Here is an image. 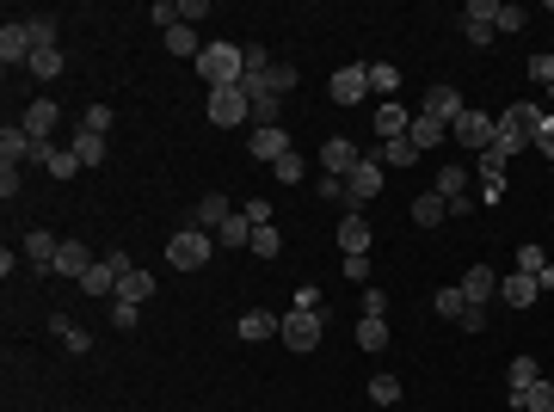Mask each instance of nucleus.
Returning <instances> with one entry per match:
<instances>
[{
	"label": "nucleus",
	"instance_id": "f8f14e48",
	"mask_svg": "<svg viewBox=\"0 0 554 412\" xmlns=\"http://www.w3.org/2000/svg\"><path fill=\"white\" fill-rule=\"evenodd\" d=\"M19 124H25V136H32V142H50V136H56V124H62V111H56L50 99H32Z\"/></svg>",
	"mask_w": 554,
	"mask_h": 412
},
{
	"label": "nucleus",
	"instance_id": "bb28decb",
	"mask_svg": "<svg viewBox=\"0 0 554 412\" xmlns=\"http://www.w3.org/2000/svg\"><path fill=\"white\" fill-rule=\"evenodd\" d=\"M216 246H253V215H246V209H235V215L216 228Z\"/></svg>",
	"mask_w": 554,
	"mask_h": 412
},
{
	"label": "nucleus",
	"instance_id": "c756f323",
	"mask_svg": "<svg viewBox=\"0 0 554 412\" xmlns=\"http://www.w3.org/2000/svg\"><path fill=\"white\" fill-rule=\"evenodd\" d=\"M376 136H382V142L407 136V111H401L394 99H382V105H376Z\"/></svg>",
	"mask_w": 554,
	"mask_h": 412
},
{
	"label": "nucleus",
	"instance_id": "09e8293b",
	"mask_svg": "<svg viewBox=\"0 0 554 412\" xmlns=\"http://www.w3.org/2000/svg\"><path fill=\"white\" fill-rule=\"evenodd\" d=\"M493 148H505V154H523L530 142H523L518 130H512V124H499V130H493Z\"/></svg>",
	"mask_w": 554,
	"mask_h": 412
},
{
	"label": "nucleus",
	"instance_id": "49530a36",
	"mask_svg": "<svg viewBox=\"0 0 554 412\" xmlns=\"http://www.w3.org/2000/svg\"><path fill=\"white\" fill-rule=\"evenodd\" d=\"M370 400H376V407H394V400H401V381H394V376H376V381H370Z\"/></svg>",
	"mask_w": 554,
	"mask_h": 412
},
{
	"label": "nucleus",
	"instance_id": "39448f33",
	"mask_svg": "<svg viewBox=\"0 0 554 412\" xmlns=\"http://www.w3.org/2000/svg\"><path fill=\"white\" fill-rule=\"evenodd\" d=\"M462 37L481 50V43H493L499 37V0H468L462 6Z\"/></svg>",
	"mask_w": 554,
	"mask_h": 412
},
{
	"label": "nucleus",
	"instance_id": "a18cd8bd",
	"mask_svg": "<svg viewBox=\"0 0 554 412\" xmlns=\"http://www.w3.org/2000/svg\"><path fill=\"white\" fill-rule=\"evenodd\" d=\"M530 381H542V363L536 357H512V388H530Z\"/></svg>",
	"mask_w": 554,
	"mask_h": 412
},
{
	"label": "nucleus",
	"instance_id": "2eb2a0df",
	"mask_svg": "<svg viewBox=\"0 0 554 412\" xmlns=\"http://www.w3.org/2000/svg\"><path fill=\"white\" fill-rule=\"evenodd\" d=\"M25 259H32L37 271H56V259H62V241H56L50 228H32V234H25Z\"/></svg>",
	"mask_w": 554,
	"mask_h": 412
},
{
	"label": "nucleus",
	"instance_id": "473e14b6",
	"mask_svg": "<svg viewBox=\"0 0 554 412\" xmlns=\"http://www.w3.org/2000/svg\"><path fill=\"white\" fill-rule=\"evenodd\" d=\"M357 344H364V351H382V344H388V320H382V314H357Z\"/></svg>",
	"mask_w": 554,
	"mask_h": 412
},
{
	"label": "nucleus",
	"instance_id": "a878e982",
	"mask_svg": "<svg viewBox=\"0 0 554 412\" xmlns=\"http://www.w3.org/2000/svg\"><path fill=\"white\" fill-rule=\"evenodd\" d=\"M444 204H462L468 197V167H438V185H431Z\"/></svg>",
	"mask_w": 554,
	"mask_h": 412
},
{
	"label": "nucleus",
	"instance_id": "e433bc0d",
	"mask_svg": "<svg viewBox=\"0 0 554 412\" xmlns=\"http://www.w3.org/2000/svg\"><path fill=\"white\" fill-rule=\"evenodd\" d=\"M25 32H32V50H56V19L32 13V19H25Z\"/></svg>",
	"mask_w": 554,
	"mask_h": 412
},
{
	"label": "nucleus",
	"instance_id": "6e6d98bb",
	"mask_svg": "<svg viewBox=\"0 0 554 412\" xmlns=\"http://www.w3.org/2000/svg\"><path fill=\"white\" fill-rule=\"evenodd\" d=\"M530 148H542V154H549V160H554V111H549V117H542V130H536V142H530Z\"/></svg>",
	"mask_w": 554,
	"mask_h": 412
},
{
	"label": "nucleus",
	"instance_id": "412c9836",
	"mask_svg": "<svg viewBox=\"0 0 554 412\" xmlns=\"http://www.w3.org/2000/svg\"><path fill=\"white\" fill-rule=\"evenodd\" d=\"M93 265H99V259H93V252H87L80 241H62V259H56V271H62V277H74V283H80V277L93 271Z\"/></svg>",
	"mask_w": 554,
	"mask_h": 412
},
{
	"label": "nucleus",
	"instance_id": "e2e57ef3",
	"mask_svg": "<svg viewBox=\"0 0 554 412\" xmlns=\"http://www.w3.org/2000/svg\"><path fill=\"white\" fill-rule=\"evenodd\" d=\"M549 93H554V87H549Z\"/></svg>",
	"mask_w": 554,
	"mask_h": 412
},
{
	"label": "nucleus",
	"instance_id": "603ef678",
	"mask_svg": "<svg viewBox=\"0 0 554 412\" xmlns=\"http://www.w3.org/2000/svg\"><path fill=\"white\" fill-rule=\"evenodd\" d=\"M80 130H93V136H105V130H111V105H93V111L80 117Z\"/></svg>",
	"mask_w": 554,
	"mask_h": 412
},
{
	"label": "nucleus",
	"instance_id": "5701e85b",
	"mask_svg": "<svg viewBox=\"0 0 554 412\" xmlns=\"http://www.w3.org/2000/svg\"><path fill=\"white\" fill-rule=\"evenodd\" d=\"M542 117H549L542 105H512V111H505L499 124H512V130H518L523 142H536V130H542Z\"/></svg>",
	"mask_w": 554,
	"mask_h": 412
},
{
	"label": "nucleus",
	"instance_id": "f257e3e1",
	"mask_svg": "<svg viewBox=\"0 0 554 412\" xmlns=\"http://www.w3.org/2000/svg\"><path fill=\"white\" fill-rule=\"evenodd\" d=\"M198 74L209 80V93H216V87H241V74H246V50H241V43H204V56H198Z\"/></svg>",
	"mask_w": 554,
	"mask_h": 412
},
{
	"label": "nucleus",
	"instance_id": "37998d69",
	"mask_svg": "<svg viewBox=\"0 0 554 412\" xmlns=\"http://www.w3.org/2000/svg\"><path fill=\"white\" fill-rule=\"evenodd\" d=\"M277 179H283V185H302V172H309V160H302V154H296V148H290V154H283V160H277Z\"/></svg>",
	"mask_w": 554,
	"mask_h": 412
},
{
	"label": "nucleus",
	"instance_id": "58836bf2",
	"mask_svg": "<svg viewBox=\"0 0 554 412\" xmlns=\"http://www.w3.org/2000/svg\"><path fill=\"white\" fill-rule=\"evenodd\" d=\"M253 252H259V259H277V252H283V234H277L272 222H259V228H253Z\"/></svg>",
	"mask_w": 554,
	"mask_h": 412
},
{
	"label": "nucleus",
	"instance_id": "4be33fe9",
	"mask_svg": "<svg viewBox=\"0 0 554 412\" xmlns=\"http://www.w3.org/2000/svg\"><path fill=\"white\" fill-rule=\"evenodd\" d=\"M512 407H523V412H554V381H530V388H512Z\"/></svg>",
	"mask_w": 554,
	"mask_h": 412
},
{
	"label": "nucleus",
	"instance_id": "c03bdc74",
	"mask_svg": "<svg viewBox=\"0 0 554 412\" xmlns=\"http://www.w3.org/2000/svg\"><path fill=\"white\" fill-rule=\"evenodd\" d=\"M296 80H302V74L290 69V62H272V80H265V93H277V99H283V93H290Z\"/></svg>",
	"mask_w": 554,
	"mask_h": 412
},
{
	"label": "nucleus",
	"instance_id": "a211bd4d",
	"mask_svg": "<svg viewBox=\"0 0 554 412\" xmlns=\"http://www.w3.org/2000/svg\"><path fill=\"white\" fill-rule=\"evenodd\" d=\"M499 296H505V308H530L542 289H536V277H530V271H505V277H499Z\"/></svg>",
	"mask_w": 554,
	"mask_h": 412
},
{
	"label": "nucleus",
	"instance_id": "aec40b11",
	"mask_svg": "<svg viewBox=\"0 0 554 412\" xmlns=\"http://www.w3.org/2000/svg\"><path fill=\"white\" fill-rule=\"evenodd\" d=\"M277 326H283V314H241V333L246 344H265V339H277Z\"/></svg>",
	"mask_w": 554,
	"mask_h": 412
},
{
	"label": "nucleus",
	"instance_id": "680f3d73",
	"mask_svg": "<svg viewBox=\"0 0 554 412\" xmlns=\"http://www.w3.org/2000/svg\"><path fill=\"white\" fill-rule=\"evenodd\" d=\"M549 172H554V160H549Z\"/></svg>",
	"mask_w": 554,
	"mask_h": 412
},
{
	"label": "nucleus",
	"instance_id": "3c124183",
	"mask_svg": "<svg viewBox=\"0 0 554 412\" xmlns=\"http://www.w3.org/2000/svg\"><path fill=\"white\" fill-rule=\"evenodd\" d=\"M523 25H530V13H523V6H499V32H505V37L523 32Z\"/></svg>",
	"mask_w": 554,
	"mask_h": 412
},
{
	"label": "nucleus",
	"instance_id": "4d7b16f0",
	"mask_svg": "<svg viewBox=\"0 0 554 412\" xmlns=\"http://www.w3.org/2000/svg\"><path fill=\"white\" fill-rule=\"evenodd\" d=\"M339 271H346L351 283H370V259H346V265H339Z\"/></svg>",
	"mask_w": 554,
	"mask_h": 412
},
{
	"label": "nucleus",
	"instance_id": "c85d7f7f",
	"mask_svg": "<svg viewBox=\"0 0 554 412\" xmlns=\"http://www.w3.org/2000/svg\"><path fill=\"white\" fill-rule=\"evenodd\" d=\"M376 160H382V167H419V148H413V136L382 142V148H376Z\"/></svg>",
	"mask_w": 554,
	"mask_h": 412
},
{
	"label": "nucleus",
	"instance_id": "864d4df0",
	"mask_svg": "<svg viewBox=\"0 0 554 412\" xmlns=\"http://www.w3.org/2000/svg\"><path fill=\"white\" fill-rule=\"evenodd\" d=\"M136 302H111V326H117V333H130V326H136Z\"/></svg>",
	"mask_w": 554,
	"mask_h": 412
},
{
	"label": "nucleus",
	"instance_id": "de8ad7c7",
	"mask_svg": "<svg viewBox=\"0 0 554 412\" xmlns=\"http://www.w3.org/2000/svg\"><path fill=\"white\" fill-rule=\"evenodd\" d=\"M542 265H549V252H542V246H518V265H512V271H542Z\"/></svg>",
	"mask_w": 554,
	"mask_h": 412
},
{
	"label": "nucleus",
	"instance_id": "9b49d317",
	"mask_svg": "<svg viewBox=\"0 0 554 412\" xmlns=\"http://www.w3.org/2000/svg\"><path fill=\"white\" fill-rule=\"evenodd\" d=\"M37 167L50 172V179H74V172H80V160H74V148L69 142H62V148H56V142H37V154H32Z\"/></svg>",
	"mask_w": 554,
	"mask_h": 412
},
{
	"label": "nucleus",
	"instance_id": "0eeeda50",
	"mask_svg": "<svg viewBox=\"0 0 554 412\" xmlns=\"http://www.w3.org/2000/svg\"><path fill=\"white\" fill-rule=\"evenodd\" d=\"M320 167L333 172V179H351V172L364 167V154H357V142H346V136H327V142H320Z\"/></svg>",
	"mask_w": 554,
	"mask_h": 412
},
{
	"label": "nucleus",
	"instance_id": "20e7f679",
	"mask_svg": "<svg viewBox=\"0 0 554 412\" xmlns=\"http://www.w3.org/2000/svg\"><path fill=\"white\" fill-rule=\"evenodd\" d=\"M246 117H253V99H246L241 87H216V93H209V124H216V130H235Z\"/></svg>",
	"mask_w": 554,
	"mask_h": 412
},
{
	"label": "nucleus",
	"instance_id": "72a5a7b5",
	"mask_svg": "<svg viewBox=\"0 0 554 412\" xmlns=\"http://www.w3.org/2000/svg\"><path fill=\"white\" fill-rule=\"evenodd\" d=\"M167 50L198 62V56H204V43H198V25H173V32H167Z\"/></svg>",
	"mask_w": 554,
	"mask_h": 412
},
{
	"label": "nucleus",
	"instance_id": "052dcab7",
	"mask_svg": "<svg viewBox=\"0 0 554 412\" xmlns=\"http://www.w3.org/2000/svg\"><path fill=\"white\" fill-rule=\"evenodd\" d=\"M364 314H388V296H382V289H364Z\"/></svg>",
	"mask_w": 554,
	"mask_h": 412
},
{
	"label": "nucleus",
	"instance_id": "6e6552de",
	"mask_svg": "<svg viewBox=\"0 0 554 412\" xmlns=\"http://www.w3.org/2000/svg\"><path fill=\"white\" fill-rule=\"evenodd\" d=\"M327 93H333V105H364L370 99V69H333Z\"/></svg>",
	"mask_w": 554,
	"mask_h": 412
},
{
	"label": "nucleus",
	"instance_id": "a19ab883",
	"mask_svg": "<svg viewBox=\"0 0 554 412\" xmlns=\"http://www.w3.org/2000/svg\"><path fill=\"white\" fill-rule=\"evenodd\" d=\"M468 308H475V302L462 296V283H456V289H438V314H450V320H462Z\"/></svg>",
	"mask_w": 554,
	"mask_h": 412
},
{
	"label": "nucleus",
	"instance_id": "c9c22d12",
	"mask_svg": "<svg viewBox=\"0 0 554 412\" xmlns=\"http://www.w3.org/2000/svg\"><path fill=\"white\" fill-rule=\"evenodd\" d=\"M505 167H512L505 148H486V154H481V179H486V185H505Z\"/></svg>",
	"mask_w": 554,
	"mask_h": 412
},
{
	"label": "nucleus",
	"instance_id": "f03ea898",
	"mask_svg": "<svg viewBox=\"0 0 554 412\" xmlns=\"http://www.w3.org/2000/svg\"><path fill=\"white\" fill-rule=\"evenodd\" d=\"M320 333H327V320H320V308H290V314H283V326H277V339L290 344L296 357H309L314 344H320Z\"/></svg>",
	"mask_w": 554,
	"mask_h": 412
},
{
	"label": "nucleus",
	"instance_id": "f3484780",
	"mask_svg": "<svg viewBox=\"0 0 554 412\" xmlns=\"http://www.w3.org/2000/svg\"><path fill=\"white\" fill-rule=\"evenodd\" d=\"M37 154V142L25 136V124H6L0 130V167H19V160H32Z\"/></svg>",
	"mask_w": 554,
	"mask_h": 412
},
{
	"label": "nucleus",
	"instance_id": "8fccbe9b",
	"mask_svg": "<svg viewBox=\"0 0 554 412\" xmlns=\"http://www.w3.org/2000/svg\"><path fill=\"white\" fill-rule=\"evenodd\" d=\"M530 80H536V87H554V50L549 56H530Z\"/></svg>",
	"mask_w": 554,
	"mask_h": 412
},
{
	"label": "nucleus",
	"instance_id": "1a4fd4ad",
	"mask_svg": "<svg viewBox=\"0 0 554 412\" xmlns=\"http://www.w3.org/2000/svg\"><path fill=\"white\" fill-rule=\"evenodd\" d=\"M370 222H364V209H351V215H339V252L346 259H370Z\"/></svg>",
	"mask_w": 554,
	"mask_h": 412
},
{
	"label": "nucleus",
	"instance_id": "cd10ccee",
	"mask_svg": "<svg viewBox=\"0 0 554 412\" xmlns=\"http://www.w3.org/2000/svg\"><path fill=\"white\" fill-rule=\"evenodd\" d=\"M69 148H74V160H80V167H105V136H93V130H74Z\"/></svg>",
	"mask_w": 554,
	"mask_h": 412
},
{
	"label": "nucleus",
	"instance_id": "13d9d810",
	"mask_svg": "<svg viewBox=\"0 0 554 412\" xmlns=\"http://www.w3.org/2000/svg\"><path fill=\"white\" fill-rule=\"evenodd\" d=\"M0 197H19V167H0Z\"/></svg>",
	"mask_w": 554,
	"mask_h": 412
},
{
	"label": "nucleus",
	"instance_id": "4468645a",
	"mask_svg": "<svg viewBox=\"0 0 554 412\" xmlns=\"http://www.w3.org/2000/svg\"><path fill=\"white\" fill-rule=\"evenodd\" d=\"M462 296H468L475 308H486V302L499 296V271H493V265H468V271H462Z\"/></svg>",
	"mask_w": 554,
	"mask_h": 412
},
{
	"label": "nucleus",
	"instance_id": "ddd939ff",
	"mask_svg": "<svg viewBox=\"0 0 554 412\" xmlns=\"http://www.w3.org/2000/svg\"><path fill=\"white\" fill-rule=\"evenodd\" d=\"M346 191H351V209H364V204L382 191V160H370V154H364V167L346 179Z\"/></svg>",
	"mask_w": 554,
	"mask_h": 412
},
{
	"label": "nucleus",
	"instance_id": "423d86ee",
	"mask_svg": "<svg viewBox=\"0 0 554 412\" xmlns=\"http://www.w3.org/2000/svg\"><path fill=\"white\" fill-rule=\"evenodd\" d=\"M450 130H456V142H462V148L486 154V148H493V130H499V117H486V111H462Z\"/></svg>",
	"mask_w": 554,
	"mask_h": 412
},
{
	"label": "nucleus",
	"instance_id": "5fc2aeb1",
	"mask_svg": "<svg viewBox=\"0 0 554 412\" xmlns=\"http://www.w3.org/2000/svg\"><path fill=\"white\" fill-rule=\"evenodd\" d=\"M198 19H209L204 0H179V25H198Z\"/></svg>",
	"mask_w": 554,
	"mask_h": 412
},
{
	"label": "nucleus",
	"instance_id": "2f4dec72",
	"mask_svg": "<svg viewBox=\"0 0 554 412\" xmlns=\"http://www.w3.org/2000/svg\"><path fill=\"white\" fill-rule=\"evenodd\" d=\"M228 215H235V209H228V197H222V191H209L204 204H198V228H204V234H209V228H222Z\"/></svg>",
	"mask_w": 554,
	"mask_h": 412
},
{
	"label": "nucleus",
	"instance_id": "7ed1b4c3",
	"mask_svg": "<svg viewBox=\"0 0 554 412\" xmlns=\"http://www.w3.org/2000/svg\"><path fill=\"white\" fill-rule=\"evenodd\" d=\"M167 265H173V271H204L209 265V234L204 228H179L173 241H167Z\"/></svg>",
	"mask_w": 554,
	"mask_h": 412
},
{
	"label": "nucleus",
	"instance_id": "7c9ffc66",
	"mask_svg": "<svg viewBox=\"0 0 554 412\" xmlns=\"http://www.w3.org/2000/svg\"><path fill=\"white\" fill-rule=\"evenodd\" d=\"M148 289H154V277H148V271H124V277H117V302H136V308H142Z\"/></svg>",
	"mask_w": 554,
	"mask_h": 412
},
{
	"label": "nucleus",
	"instance_id": "6ab92c4d",
	"mask_svg": "<svg viewBox=\"0 0 554 412\" xmlns=\"http://www.w3.org/2000/svg\"><path fill=\"white\" fill-rule=\"evenodd\" d=\"M462 111H468V105L456 99V87H431V93H425V117H438L444 130H450V124L462 117Z\"/></svg>",
	"mask_w": 554,
	"mask_h": 412
},
{
	"label": "nucleus",
	"instance_id": "b1692460",
	"mask_svg": "<svg viewBox=\"0 0 554 412\" xmlns=\"http://www.w3.org/2000/svg\"><path fill=\"white\" fill-rule=\"evenodd\" d=\"M407 136H413V148H419V154H431V148H438V142L450 136V130H444L438 117H425V111H419L413 124H407Z\"/></svg>",
	"mask_w": 554,
	"mask_h": 412
},
{
	"label": "nucleus",
	"instance_id": "393cba45",
	"mask_svg": "<svg viewBox=\"0 0 554 412\" xmlns=\"http://www.w3.org/2000/svg\"><path fill=\"white\" fill-rule=\"evenodd\" d=\"M407 215H413L419 228H438V222L450 215V204H444L438 191H419V197H413V209H407Z\"/></svg>",
	"mask_w": 554,
	"mask_h": 412
},
{
	"label": "nucleus",
	"instance_id": "9d476101",
	"mask_svg": "<svg viewBox=\"0 0 554 412\" xmlns=\"http://www.w3.org/2000/svg\"><path fill=\"white\" fill-rule=\"evenodd\" d=\"M0 62H6V69H25V62H32V32H25V19H6V25H0Z\"/></svg>",
	"mask_w": 554,
	"mask_h": 412
},
{
	"label": "nucleus",
	"instance_id": "dca6fc26",
	"mask_svg": "<svg viewBox=\"0 0 554 412\" xmlns=\"http://www.w3.org/2000/svg\"><path fill=\"white\" fill-rule=\"evenodd\" d=\"M283 154H290V130H283V124H272V130H253V160L277 167Z\"/></svg>",
	"mask_w": 554,
	"mask_h": 412
},
{
	"label": "nucleus",
	"instance_id": "4c0bfd02",
	"mask_svg": "<svg viewBox=\"0 0 554 412\" xmlns=\"http://www.w3.org/2000/svg\"><path fill=\"white\" fill-rule=\"evenodd\" d=\"M370 93H401V69H388V62H370Z\"/></svg>",
	"mask_w": 554,
	"mask_h": 412
},
{
	"label": "nucleus",
	"instance_id": "79ce46f5",
	"mask_svg": "<svg viewBox=\"0 0 554 412\" xmlns=\"http://www.w3.org/2000/svg\"><path fill=\"white\" fill-rule=\"evenodd\" d=\"M56 339L69 344V351H87V344H93V339H87V326H74L69 314H56Z\"/></svg>",
	"mask_w": 554,
	"mask_h": 412
},
{
	"label": "nucleus",
	"instance_id": "ea45409f",
	"mask_svg": "<svg viewBox=\"0 0 554 412\" xmlns=\"http://www.w3.org/2000/svg\"><path fill=\"white\" fill-rule=\"evenodd\" d=\"M253 117H259V130H272L277 117H283V99H277V93H259V99H253Z\"/></svg>",
	"mask_w": 554,
	"mask_h": 412
},
{
	"label": "nucleus",
	"instance_id": "f704fd0d",
	"mask_svg": "<svg viewBox=\"0 0 554 412\" xmlns=\"http://www.w3.org/2000/svg\"><path fill=\"white\" fill-rule=\"evenodd\" d=\"M25 74H32V80H56V74H62V50H32Z\"/></svg>",
	"mask_w": 554,
	"mask_h": 412
},
{
	"label": "nucleus",
	"instance_id": "bf43d9fd",
	"mask_svg": "<svg viewBox=\"0 0 554 412\" xmlns=\"http://www.w3.org/2000/svg\"><path fill=\"white\" fill-rule=\"evenodd\" d=\"M456 326H462V333H481V326H486V308H468L462 320H456Z\"/></svg>",
	"mask_w": 554,
	"mask_h": 412
}]
</instances>
